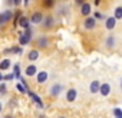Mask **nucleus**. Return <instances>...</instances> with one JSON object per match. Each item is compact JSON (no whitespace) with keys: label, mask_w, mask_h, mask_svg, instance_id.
<instances>
[{"label":"nucleus","mask_w":122,"mask_h":118,"mask_svg":"<svg viewBox=\"0 0 122 118\" xmlns=\"http://www.w3.org/2000/svg\"><path fill=\"white\" fill-rule=\"evenodd\" d=\"M26 75H27V76L36 75V66H35V65H29V66L26 68Z\"/></svg>","instance_id":"nucleus-17"},{"label":"nucleus","mask_w":122,"mask_h":118,"mask_svg":"<svg viewBox=\"0 0 122 118\" xmlns=\"http://www.w3.org/2000/svg\"><path fill=\"white\" fill-rule=\"evenodd\" d=\"M27 94H29V95L32 97V99L35 101V104H36V105H37L39 108H43V101H42V99H40V98H39V97H37V95L35 94V92H32V91L29 89V91H27Z\"/></svg>","instance_id":"nucleus-6"},{"label":"nucleus","mask_w":122,"mask_h":118,"mask_svg":"<svg viewBox=\"0 0 122 118\" xmlns=\"http://www.w3.org/2000/svg\"><path fill=\"white\" fill-rule=\"evenodd\" d=\"M0 112H2V102H0Z\"/></svg>","instance_id":"nucleus-35"},{"label":"nucleus","mask_w":122,"mask_h":118,"mask_svg":"<svg viewBox=\"0 0 122 118\" xmlns=\"http://www.w3.org/2000/svg\"><path fill=\"white\" fill-rule=\"evenodd\" d=\"M37 45H39V46H42V48H46V46H47V38H46V36H43V38H39V40H37Z\"/></svg>","instance_id":"nucleus-20"},{"label":"nucleus","mask_w":122,"mask_h":118,"mask_svg":"<svg viewBox=\"0 0 122 118\" xmlns=\"http://www.w3.org/2000/svg\"><path fill=\"white\" fill-rule=\"evenodd\" d=\"M6 91H7V85L6 84H2V85H0V95H5Z\"/></svg>","instance_id":"nucleus-24"},{"label":"nucleus","mask_w":122,"mask_h":118,"mask_svg":"<svg viewBox=\"0 0 122 118\" xmlns=\"http://www.w3.org/2000/svg\"><path fill=\"white\" fill-rule=\"evenodd\" d=\"M13 5H16V6H19V5H20V0H15V2H13Z\"/></svg>","instance_id":"nucleus-30"},{"label":"nucleus","mask_w":122,"mask_h":118,"mask_svg":"<svg viewBox=\"0 0 122 118\" xmlns=\"http://www.w3.org/2000/svg\"><path fill=\"white\" fill-rule=\"evenodd\" d=\"M22 52H23V49H22V48H19V46H15V48H13V53L22 55Z\"/></svg>","instance_id":"nucleus-25"},{"label":"nucleus","mask_w":122,"mask_h":118,"mask_svg":"<svg viewBox=\"0 0 122 118\" xmlns=\"http://www.w3.org/2000/svg\"><path fill=\"white\" fill-rule=\"evenodd\" d=\"M5 118H13V117H12V115H6Z\"/></svg>","instance_id":"nucleus-33"},{"label":"nucleus","mask_w":122,"mask_h":118,"mask_svg":"<svg viewBox=\"0 0 122 118\" xmlns=\"http://www.w3.org/2000/svg\"><path fill=\"white\" fill-rule=\"evenodd\" d=\"M62 85H60V84H53L52 85V88H50V95L52 97H57L60 92H62Z\"/></svg>","instance_id":"nucleus-5"},{"label":"nucleus","mask_w":122,"mask_h":118,"mask_svg":"<svg viewBox=\"0 0 122 118\" xmlns=\"http://www.w3.org/2000/svg\"><path fill=\"white\" fill-rule=\"evenodd\" d=\"M39 118H46V117H45V115H42V117H39Z\"/></svg>","instance_id":"nucleus-36"},{"label":"nucleus","mask_w":122,"mask_h":118,"mask_svg":"<svg viewBox=\"0 0 122 118\" xmlns=\"http://www.w3.org/2000/svg\"><path fill=\"white\" fill-rule=\"evenodd\" d=\"M19 25H20L23 29H29V25H30V19H27V17L22 16V17H20V20H19Z\"/></svg>","instance_id":"nucleus-14"},{"label":"nucleus","mask_w":122,"mask_h":118,"mask_svg":"<svg viewBox=\"0 0 122 118\" xmlns=\"http://www.w3.org/2000/svg\"><path fill=\"white\" fill-rule=\"evenodd\" d=\"M106 46H108V48H113V46H115V36H113V35H109V36L106 38Z\"/></svg>","instance_id":"nucleus-18"},{"label":"nucleus","mask_w":122,"mask_h":118,"mask_svg":"<svg viewBox=\"0 0 122 118\" xmlns=\"http://www.w3.org/2000/svg\"><path fill=\"white\" fill-rule=\"evenodd\" d=\"M16 89H17L19 92H22V94H25V92H27V91H26V88H25V86H23V85H22L20 82H19V84L16 85Z\"/></svg>","instance_id":"nucleus-23"},{"label":"nucleus","mask_w":122,"mask_h":118,"mask_svg":"<svg viewBox=\"0 0 122 118\" xmlns=\"http://www.w3.org/2000/svg\"><path fill=\"white\" fill-rule=\"evenodd\" d=\"M9 68H10V59L6 58V59H3V61L0 62V71H6Z\"/></svg>","instance_id":"nucleus-15"},{"label":"nucleus","mask_w":122,"mask_h":118,"mask_svg":"<svg viewBox=\"0 0 122 118\" xmlns=\"http://www.w3.org/2000/svg\"><path fill=\"white\" fill-rule=\"evenodd\" d=\"M105 26H106V29H108V30H112V29L116 26V19H115L113 16H112V17H108V19H106V25H105Z\"/></svg>","instance_id":"nucleus-12"},{"label":"nucleus","mask_w":122,"mask_h":118,"mask_svg":"<svg viewBox=\"0 0 122 118\" xmlns=\"http://www.w3.org/2000/svg\"><path fill=\"white\" fill-rule=\"evenodd\" d=\"M60 118H65V117H60Z\"/></svg>","instance_id":"nucleus-37"},{"label":"nucleus","mask_w":122,"mask_h":118,"mask_svg":"<svg viewBox=\"0 0 122 118\" xmlns=\"http://www.w3.org/2000/svg\"><path fill=\"white\" fill-rule=\"evenodd\" d=\"M113 17H115L116 20H118V19H122V7H121V6L115 9V15H113Z\"/></svg>","instance_id":"nucleus-21"},{"label":"nucleus","mask_w":122,"mask_h":118,"mask_svg":"<svg viewBox=\"0 0 122 118\" xmlns=\"http://www.w3.org/2000/svg\"><path fill=\"white\" fill-rule=\"evenodd\" d=\"M43 20H45V16L42 12H35L30 16V23H33V25H40V23H43Z\"/></svg>","instance_id":"nucleus-2"},{"label":"nucleus","mask_w":122,"mask_h":118,"mask_svg":"<svg viewBox=\"0 0 122 118\" xmlns=\"http://www.w3.org/2000/svg\"><path fill=\"white\" fill-rule=\"evenodd\" d=\"M3 81V75H2V72H0V82Z\"/></svg>","instance_id":"nucleus-32"},{"label":"nucleus","mask_w":122,"mask_h":118,"mask_svg":"<svg viewBox=\"0 0 122 118\" xmlns=\"http://www.w3.org/2000/svg\"><path fill=\"white\" fill-rule=\"evenodd\" d=\"M5 23V17H3V13H0V26Z\"/></svg>","instance_id":"nucleus-29"},{"label":"nucleus","mask_w":122,"mask_h":118,"mask_svg":"<svg viewBox=\"0 0 122 118\" xmlns=\"http://www.w3.org/2000/svg\"><path fill=\"white\" fill-rule=\"evenodd\" d=\"M43 6H46V7L53 6V0H47V2H43Z\"/></svg>","instance_id":"nucleus-27"},{"label":"nucleus","mask_w":122,"mask_h":118,"mask_svg":"<svg viewBox=\"0 0 122 118\" xmlns=\"http://www.w3.org/2000/svg\"><path fill=\"white\" fill-rule=\"evenodd\" d=\"M13 75H15V78H17L19 81L22 79V76H20V64H16V65L13 66Z\"/></svg>","instance_id":"nucleus-16"},{"label":"nucleus","mask_w":122,"mask_h":118,"mask_svg":"<svg viewBox=\"0 0 122 118\" xmlns=\"http://www.w3.org/2000/svg\"><path fill=\"white\" fill-rule=\"evenodd\" d=\"M36 81H37V84H45L47 81V72H45V71L39 72L36 75Z\"/></svg>","instance_id":"nucleus-9"},{"label":"nucleus","mask_w":122,"mask_h":118,"mask_svg":"<svg viewBox=\"0 0 122 118\" xmlns=\"http://www.w3.org/2000/svg\"><path fill=\"white\" fill-rule=\"evenodd\" d=\"M81 13L83 15V16H86V17H89V15H91V5L89 3H83L82 6H81Z\"/></svg>","instance_id":"nucleus-8"},{"label":"nucleus","mask_w":122,"mask_h":118,"mask_svg":"<svg viewBox=\"0 0 122 118\" xmlns=\"http://www.w3.org/2000/svg\"><path fill=\"white\" fill-rule=\"evenodd\" d=\"M99 89H101V82L99 81H92V84H91V92L92 94H98Z\"/></svg>","instance_id":"nucleus-13"},{"label":"nucleus","mask_w":122,"mask_h":118,"mask_svg":"<svg viewBox=\"0 0 122 118\" xmlns=\"http://www.w3.org/2000/svg\"><path fill=\"white\" fill-rule=\"evenodd\" d=\"M76 3H78V5H81V6H82V5H83V3H85V2H82V0H76Z\"/></svg>","instance_id":"nucleus-31"},{"label":"nucleus","mask_w":122,"mask_h":118,"mask_svg":"<svg viewBox=\"0 0 122 118\" xmlns=\"http://www.w3.org/2000/svg\"><path fill=\"white\" fill-rule=\"evenodd\" d=\"M53 25H55V19L52 16H46L45 20H43V26L46 29H50V27H53Z\"/></svg>","instance_id":"nucleus-11"},{"label":"nucleus","mask_w":122,"mask_h":118,"mask_svg":"<svg viewBox=\"0 0 122 118\" xmlns=\"http://www.w3.org/2000/svg\"><path fill=\"white\" fill-rule=\"evenodd\" d=\"M83 26H85V29L92 30V29L96 26V20H95V17H86L85 22H83Z\"/></svg>","instance_id":"nucleus-3"},{"label":"nucleus","mask_w":122,"mask_h":118,"mask_svg":"<svg viewBox=\"0 0 122 118\" xmlns=\"http://www.w3.org/2000/svg\"><path fill=\"white\" fill-rule=\"evenodd\" d=\"M32 35H33V30H32L30 27L26 29L25 33H19V43H20L22 46L27 45V43L30 42V39H32Z\"/></svg>","instance_id":"nucleus-1"},{"label":"nucleus","mask_w":122,"mask_h":118,"mask_svg":"<svg viewBox=\"0 0 122 118\" xmlns=\"http://www.w3.org/2000/svg\"><path fill=\"white\" fill-rule=\"evenodd\" d=\"M119 86H121V89H122V79H121V82H119Z\"/></svg>","instance_id":"nucleus-34"},{"label":"nucleus","mask_w":122,"mask_h":118,"mask_svg":"<svg viewBox=\"0 0 122 118\" xmlns=\"http://www.w3.org/2000/svg\"><path fill=\"white\" fill-rule=\"evenodd\" d=\"M13 78H15V75H13V74H9V75L3 76V81H10V79H13Z\"/></svg>","instance_id":"nucleus-26"},{"label":"nucleus","mask_w":122,"mask_h":118,"mask_svg":"<svg viewBox=\"0 0 122 118\" xmlns=\"http://www.w3.org/2000/svg\"><path fill=\"white\" fill-rule=\"evenodd\" d=\"M113 115H115L116 118H122V109H121V108H115V109H113Z\"/></svg>","instance_id":"nucleus-22"},{"label":"nucleus","mask_w":122,"mask_h":118,"mask_svg":"<svg viewBox=\"0 0 122 118\" xmlns=\"http://www.w3.org/2000/svg\"><path fill=\"white\" fill-rule=\"evenodd\" d=\"M76 97H78V91H76L75 88H71V89L66 92V99H68V102H73V101L76 99Z\"/></svg>","instance_id":"nucleus-4"},{"label":"nucleus","mask_w":122,"mask_h":118,"mask_svg":"<svg viewBox=\"0 0 122 118\" xmlns=\"http://www.w3.org/2000/svg\"><path fill=\"white\" fill-rule=\"evenodd\" d=\"M99 92H101V95L108 97V95L111 94V85H109V84H101V89H99Z\"/></svg>","instance_id":"nucleus-7"},{"label":"nucleus","mask_w":122,"mask_h":118,"mask_svg":"<svg viewBox=\"0 0 122 118\" xmlns=\"http://www.w3.org/2000/svg\"><path fill=\"white\" fill-rule=\"evenodd\" d=\"M27 59L29 61H37L39 59V50H36V49H32V50H29V53H27Z\"/></svg>","instance_id":"nucleus-10"},{"label":"nucleus","mask_w":122,"mask_h":118,"mask_svg":"<svg viewBox=\"0 0 122 118\" xmlns=\"http://www.w3.org/2000/svg\"><path fill=\"white\" fill-rule=\"evenodd\" d=\"M3 17H5V23H7V22L13 17V12H12V10H6V12H3Z\"/></svg>","instance_id":"nucleus-19"},{"label":"nucleus","mask_w":122,"mask_h":118,"mask_svg":"<svg viewBox=\"0 0 122 118\" xmlns=\"http://www.w3.org/2000/svg\"><path fill=\"white\" fill-rule=\"evenodd\" d=\"M96 19H99V20H101V19H103V15H102V13H99V12H95V20H96Z\"/></svg>","instance_id":"nucleus-28"}]
</instances>
